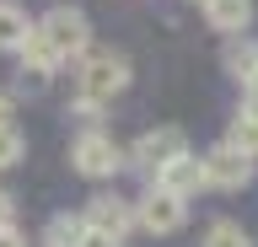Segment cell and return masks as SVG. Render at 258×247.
<instances>
[{
  "mask_svg": "<svg viewBox=\"0 0 258 247\" xmlns=\"http://www.w3.org/2000/svg\"><path fill=\"white\" fill-rule=\"evenodd\" d=\"M199 172H205V188H221V194H237V188H247L258 172L253 156H242V150H231L221 140V145H210L205 156H199Z\"/></svg>",
  "mask_w": 258,
  "mask_h": 247,
  "instance_id": "obj_3",
  "label": "cell"
},
{
  "mask_svg": "<svg viewBox=\"0 0 258 247\" xmlns=\"http://www.w3.org/2000/svg\"><path fill=\"white\" fill-rule=\"evenodd\" d=\"M205 22L215 33H247V22H253V0H205Z\"/></svg>",
  "mask_w": 258,
  "mask_h": 247,
  "instance_id": "obj_9",
  "label": "cell"
},
{
  "mask_svg": "<svg viewBox=\"0 0 258 247\" xmlns=\"http://www.w3.org/2000/svg\"><path fill=\"white\" fill-rule=\"evenodd\" d=\"M70 167H76L81 178H113L118 167H124V150L113 145L102 129H86V134H76V145H70Z\"/></svg>",
  "mask_w": 258,
  "mask_h": 247,
  "instance_id": "obj_5",
  "label": "cell"
},
{
  "mask_svg": "<svg viewBox=\"0 0 258 247\" xmlns=\"http://www.w3.org/2000/svg\"><path fill=\"white\" fill-rule=\"evenodd\" d=\"M0 247H27V236L16 231V220H11V226H0Z\"/></svg>",
  "mask_w": 258,
  "mask_h": 247,
  "instance_id": "obj_16",
  "label": "cell"
},
{
  "mask_svg": "<svg viewBox=\"0 0 258 247\" xmlns=\"http://www.w3.org/2000/svg\"><path fill=\"white\" fill-rule=\"evenodd\" d=\"M151 188H161V194H172V199H183V204H188V194H199V188H205V172H199V156H177V161H167L156 172V178H151Z\"/></svg>",
  "mask_w": 258,
  "mask_h": 247,
  "instance_id": "obj_8",
  "label": "cell"
},
{
  "mask_svg": "<svg viewBox=\"0 0 258 247\" xmlns=\"http://www.w3.org/2000/svg\"><path fill=\"white\" fill-rule=\"evenodd\" d=\"M81 247H124V242H113V236H102V231H86V236H81Z\"/></svg>",
  "mask_w": 258,
  "mask_h": 247,
  "instance_id": "obj_17",
  "label": "cell"
},
{
  "mask_svg": "<svg viewBox=\"0 0 258 247\" xmlns=\"http://www.w3.org/2000/svg\"><path fill=\"white\" fill-rule=\"evenodd\" d=\"M81 236H86V220L81 215H54L43 226V247H81Z\"/></svg>",
  "mask_w": 258,
  "mask_h": 247,
  "instance_id": "obj_13",
  "label": "cell"
},
{
  "mask_svg": "<svg viewBox=\"0 0 258 247\" xmlns=\"http://www.w3.org/2000/svg\"><path fill=\"white\" fill-rule=\"evenodd\" d=\"M183 220H188V204L172 199V194H161V188L135 199V226L151 231V236H172V231H183Z\"/></svg>",
  "mask_w": 258,
  "mask_h": 247,
  "instance_id": "obj_6",
  "label": "cell"
},
{
  "mask_svg": "<svg viewBox=\"0 0 258 247\" xmlns=\"http://www.w3.org/2000/svg\"><path fill=\"white\" fill-rule=\"evenodd\" d=\"M6 124H16V97L11 92H0V129H6Z\"/></svg>",
  "mask_w": 258,
  "mask_h": 247,
  "instance_id": "obj_15",
  "label": "cell"
},
{
  "mask_svg": "<svg viewBox=\"0 0 258 247\" xmlns=\"http://www.w3.org/2000/svg\"><path fill=\"white\" fill-rule=\"evenodd\" d=\"M177 156H188V134L172 129V124H167V129H145L140 140L129 145V167H140L145 178H156L161 167L177 161Z\"/></svg>",
  "mask_w": 258,
  "mask_h": 247,
  "instance_id": "obj_4",
  "label": "cell"
},
{
  "mask_svg": "<svg viewBox=\"0 0 258 247\" xmlns=\"http://www.w3.org/2000/svg\"><path fill=\"white\" fill-rule=\"evenodd\" d=\"M32 33V17L16 6V0H0V54H16Z\"/></svg>",
  "mask_w": 258,
  "mask_h": 247,
  "instance_id": "obj_10",
  "label": "cell"
},
{
  "mask_svg": "<svg viewBox=\"0 0 258 247\" xmlns=\"http://www.w3.org/2000/svg\"><path fill=\"white\" fill-rule=\"evenodd\" d=\"M32 38L64 65V59H81V54L92 49V22L76 6H54V11H43V17L32 22Z\"/></svg>",
  "mask_w": 258,
  "mask_h": 247,
  "instance_id": "obj_2",
  "label": "cell"
},
{
  "mask_svg": "<svg viewBox=\"0 0 258 247\" xmlns=\"http://www.w3.org/2000/svg\"><path fill=\"white\" fill-rule=\"evenodd\" d=\"M199 247H253V236H247L242 220L221 215V220H210V226H205V242H199Z\"/></svg>",
  "mask_w": 258,
  "mask_h": 247,
  "instance_id": "obj_12",
  "label": "cell"
},
{
  "mask_svg": "<svg viewBox=\"0 0 258 247\" xmlns=\"http://www.w3.org/2000/svg\"><path fill=\"white\" fill-rule=\"evenodd\" d=\"M86 231H102V236H113V242H124L129 231H135V204L118 194H92L86 199Z\"/></svg>",
  "mask_w": 258,
  "mask_h": 247,
  "instance_id": "obj_7",
  "label": "cell"
},
{
  "mask_svg": "<svg viewBox=\"0 0 258 247\" xmlns=\"http://www.w3.org/2000/svg\"><path fill=\"white\" fill-rule=\"evenodd\" d=\"M199 6H205V0H199Z\"/></svg>",
  "mask_w": 258,
  "mask_h": 247,
  "instance_id": "obj_19",
  "label": "cell"
},
{
  "mask_svg": "<svg viewBox=\"0 0 258 247\" xmlns=\"http://www.w3.org/2000/svg\"><path fill=\"white\" fill-rule=\"evenodd\" d=\"M129 86V59L113 49H86L81 54V75H76V108H108L118 92Z\"/></svg>",
  "mask_w": 258,
  "mask_h": 247,
  "instance_id": "obj_1",
  "label": "cell"
},
{
  "mask_svg": "<svg viewBox=\"0 0 258 247\" xmlns=\"http://www.w3.org/2000/svg\"><path fill=\"white\" fill-rule=\"evenodd\" d=\"M11 215H16V199L0 188V226H11Z\"/></svg>",
  "mask_w": 258,
  "mask_h": 247,
  "instance_id": "obj_18",
  "label": "cell"
},
{
  "mask_svg": "<svg viewBox=\"0 0 258 247\" xmlns=\"http://www.w3.org/2000/svg\"><path fill=\"white\" fill-rule=\"evenodd\" d=\"M22 156H27V140H22V129H16V124H6V129H0V172H6V167H16Z\"/></svg>",
  "mask_w": 258,
  "mask_h": 247,
  "instance_id": "obj_14",
  "label": "cell"
},
{
  "mask_svg": "<svg viewBox=\"0 0 258 247\" xmlns=\"http://www.w3.org/2000/svg\"><path fill=\"white\" fill-rule=\"evenodd\" d=\"M226 145H231V150H242V156H258V102H242V108H237Z\"/></svg>",
  "mask_w": 258,
  "mask_h": 247,
  "instance_id": "obj_11",
  "label": "cell"
}]
</instances>
